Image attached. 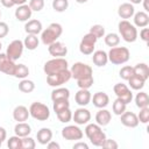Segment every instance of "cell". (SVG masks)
Here are the masks:
<instances>
[{"label": "cell", "instance_id": "cell-1", "mask_svg": "<svg viewBox=\"0 0 149 149\" xmlns=\"http://www.w3.org/2000/svg\"><path fill=\"white\" fill-rule=\"evenodd\" d=\"M85 135L87 136L90 142L95 147H101L105 140L107 139L106 134L101 129V126H99L98 123H88L85 127Z\"/></svg>", "mask_w": 149, "mask_h": 149}, {"label": "cell", "instance_id": "cell-2", "mask_svg": "<svg viewBox=\"0 0 149 149\" xmlns=\"http://www.w3.org/2000/svg\"><path fill=\"white\" fill-rule=\"evenodd\" d=\"M63 33V28L59 23H51L49 24L48 28H45L44 30L41 31V41L44 45H50L51 43L56 42L58 40V37L62 35Z\"/></svg>", "mask_w": 149, "mask_h": 149}, {"label": "cell", "instance_id": "cell-3", "mask_svg": "<svg viewBox=\"0 0 149 149\" xmlns=\"http://www.w3.org/2000/svg\"><path fill=\"white\" fill-rule=\"evenodd\" d=\"M108 61L114 65H121L129 61L130 52L126 47H113L107 54Z\"/></svg>", "mask_w": 149, "mask_h": 149}, {"label": "cell", "instance_id": "cell-4", "mask_svg": "<svg viewBox=\"0 0 149 149\" xmlns=\"http://www.w3.org/2000/svg\"><path fill=\"white\" fill-rule=\"evenodd\" d=\"M118 29H119V33H120L121 37L123 38V41H126L128 43H133L137 40V35H139L137 29L128 20H121L118 24Z\"/></svg>", "mask_w": 149, "mask_h": 149}, {"label": "cell", "instance_id": "cell-5", "mask_svg": "<svg viewBox=\"0 0 149 149\" xmlns=\"http://www.w3.org/2000/svg\"><path fill=\"white\" fill-rule=\"evenodd\" d=\"M66 69H69V64H68V61L63 57H54L52 59L45 62V64L43 66V71L45 72L47 76L57 73V72L66 70Z\"/></svg>", "mask_w": 149, "mask_h": 149}, {"label": "cell", "instance_id": "cell-6", "mask_svg": "<svg viewBox=\"0 0 149 149\" xmlns=\"http://www.w3.org/2000/svg\"><path fill=\"white\" fill-rule=\"evenodd\" d=\"M29 114L35 120L47 121L50 116V109L47 105H44L42 102H38V101H35L29 107Z\"/></svg>", "mask_w": 149, "mask_h": 149}, {"label": "cell", "instance_id": "cell-7", "mask_svg": "<svg viewBox=\"0 0 149 149\" xmlns=\"http://www.w3.org/2000/svg\"><path fill=\"white\" fill-rule=\"evenodd\" d=\"M70 72H71V77L74 78L76 80L93 76V70H92V68H91L90 65L85 64V63H81V62L74 63V64L71 66Z\"/></svg>", "mask_w": 149, "mask_h": 149}, {"label": "cell", "instance_id": "cell-8", "mask_svg": "<svg viewBox=\"0 0 149 149\" xmlns=\"http://www.w3.org/2000/svg\"><path fill=\"white\" fill-rule=\"evenodd\" d=\"M71 78H72L71 72L69 69H66V70L59 71V72L54 73V74H48L47 76V84L49 86H52V87H58V86H62L63 84H65L66 81H69Z\"/></svg>", "mask_w": 149, "mask_h": 149}, {"label": "cell", "instance_id": "cell-9", "mask_svg": "<svg viewBox=\"0 0 149 149\" xmlns=\"http://www.w3.org/2000/svg\"><path fill=\"white\" fill-rule=\"evenodd\" d=\"M97 41H98V38L93 34L87 33L86 35H84V37L81 38V41L79 43V51L83 55H92L94 51Z\"/></svg>", "mask_w": 149, "mask_h": 149}, {"label": "cell", "instance_id": "cell-10", "mask_svg": "<svg viewBox=\"0 0 149 149\" xmlns=\"http://www.w3.org/2000/svg\"><path fill=\"white\" fill-rule=\"evenodd\" d=\"M23 49H24L23 41H21V40H14V41H12V42L8 44L7 50H6V55H7L12 61L15 62L16 59H19V58L22 56Z\"/></svg>", "mask_w": 149, "mask_h": 149}, {"label": "cell", "instance_id": "cell-11", "mask_svg": "<svg viewBox=\"0 0 149 149\" xmlns=\"http://www.w3.org/2000/svg\"><path fill=\"white\" fill-rule=\"evenodd\" d=\"M113 91H114L116 98L120 99L121 101H123L126 105L129 104L133 100V93L126 84H122V83L115 84L114 87H113Z\"/></svg>", "mask_w": 149, "mask_h": 149}, {"label": "cell", "instance_id": "cell-12", "mask_svg": "<svg viewBox=\"0 0 149 149\" xmlns=\"http://www.w3.org/2000/svg\"><path fill=\"white\" fill-rule=\"evenodd\" d=\"M62 136H63V139H65L68 141H79L83 139L84 133L78 126L70 125L62 129Z\"/></svg>", "mask_w": 149, "mask_h": 149}, {"label": "cell", "instance_id": "cell-13", "mask_svg": "<svg viewBox=\"0 0 149 149\" xmlns=\"http://www.w3.org/2000/svg\"><path fill=\"white\" fill-rule=\"evenodd\" d=\"M15 65L16 64L14 63V61H12L6 54L0 52V72L8 74V76H13Z\"/></svg>", "mask_w": 149, "mask_h": 149}, {"label": "cell", "instance_id": "cell-14", "mask_svg": "<svg viewBox=\"0 0 149 149\" xmlns=\"http://www.w3.org/2000/svg\"><path fill=\"white\" fill-rule=\"evenodd\" d=\"M72 120L74 121L76 125H87L88 121L91 120V113L88 109L80 106L72 114Z\"/></svg>", "mask_w": 149, "mask_h": 149}, {"label": "cell", "instance_id": "cell-15", "mask_svg": "<svg viewBox=\"0 0 149 149\" xmlns=\"http://www.w3.org/2000/svg\"><path fill=\"white\" fill-rule=\"evenodd\" d=\"M48 51L54 57H64L68 54V47L64 43L56 41L50 45H48Z\"/></svg>", "mask_w": 149, "mask_h": 149}, {"label": "cell", "instance_id": "cell-16", "mask_svg": "<svg viewBox=\"0 0 149 149\" xmlns=\"http://www.w3.org/2000/svg\"><path fill=\"white\" fill-rule=\"evenodd\" d=\"M120 121L123 126L128 127V128H135L139 126V119H137V115L133 112H127L125 111L121 115H120Z\"/></svg>", "mask_w": 149, "mask_h": 149}, {"label": "cell", "instance_id": "cell-17", "mask_svg": "<svg viewBox=\"0 0 149 149\" xmlns=\"http://www.w3.org/2000/svg\"><path fill=\"white\" fill-rule=\"evenodd\" d=\"M15 19L17 21H21V22H27L30 17H31V14H33V10L30 9L29 5H20L17 6V8L15 9Z\"/></svg>", "mask_w": 149, "mask_h": 149}, {"label": "cell", "instance_id": "cell-18", "mask_svg": "<svg viewBox=\"0 0 149 149\" xmlns=\"http://www.w3.org/2000/svg\"><path fill=\"white\" fill-rule=\"evenodd\" d=\"M134 13H135V8H134V5H132L130 2L121 3L118 8V15L123 20H128L133 17Z\"/></svg>", "mask_w": 149, "mask_h": 149}, {"label": "cell", "instance_id": "cell-19", "mask_svg": "<svg viewBox=\"0 0 149 149\" xmlns=\"http://www.w3.org/2000/svg\"><path fill=\"white\" fill-rule=\"evenodd\" d=\"M93 105L97 108H105L109 104V97L105 92H97L93 94V98H91Z\"/></svg>", "mask_w": 149, "mask_h": 149}, {"label": "cell", "instance_id": "cell-20", "mask_svg": "<svg viewBox=\"0 0 149 149\" xmlns=\"http://www.w3.org/2000/svg\"><path fill=\"white\" fill-rule=\"evenodd\" d=\"M91 98H92L91 92H90L88 90H86V88H79V91H78V92L76 93V95H74L76 102H77L79 106H81V107L88 105L90 101H91Z\"/></svg>", "mask_w": 149, "mask_h": 149}, {"label": "cell", "instance_id": "cell-21", "mask_svg": "<svg viewBox=\"0 0 149 149\" xmlns=\"http://www.w3.org/2000/svg\"><path fill=\"white\" fill-rule=\"evenodd\" d=\"M30 116L29 114V109L26 107V106H22V105H19L14 108L13 111V119L17 122H24L28 120V118Z\"/></svg>", "mask_w": 149, "mask_h": 149}, {"label": "cell", "instance_id": "cell-22", "mask_svg": "<svg viewBox=\"0 0 149 149\" xmlns=\"http://www.w3.org/2000/svg\"><path fill=\"white\" fill-rule=\"evenodd\" d=\"M111 120H112L111 112L108 109H106V108H99V111L95 114V122L99 126L104 127V126H107L111 122Z\"/></svg>", "mask_w": 149, "mask_h": 149}, {"label": "cell", "instance_id": "cell-23", "mask_svg": "<svg viewBox=\"0 0 149 149\" xmlns=\"http://www.w3.org/2000/svg\"><path fill=\"white\" fill-rule=\"evenodd\" d=\"M133 20H134V26L139 28H144L149 24V15L147 12H143V10L134 13Z\"/></svg>", "mask_w": 149, "mask_h": 149}, {"label": "cell", "instance_id": "cell-24", "mask_svg": "<svg viewBox=\"0 0 149 149\" xmlns=\"http://www.w3.org/2000/svg\"><path fill=\"white\" fill-rule=\"evenodd\" d=\"M42 22L38 20H28L24 24V30L27 34L38 35L42 31Z\"/></svg>", "mask_w": 149, "mask_h": 149}, {"label": "cell", "instance_id": "cell-25", "mask_svg": "<svg viewBox=\"0 0 149 149\" xmlns=\"http://www.w3.org/2000/svg\"><path fill=\"white\" fill-rule=\"evenodd\" d=\"M92 61H93L94 65H97V66H99V68L105 66V65L108 63V56H107V52L104 51V50H97V51H93Z\"/></svg>", "mask_w": 149, "mask_h": 149}, {"label": "cell", "instance_id": "cell-26", "mask_svg": "<svg viewBox=\"0 0 149 149\" xmlns=\"http://www.w3.org/2000/svg\"><path fill=\"white\" fill-rule=\"evenodd\" d=\"M36 137H37V142H38L40 144L45 146L48 142L51 141V139H52V132H51L50 128L43 127V128H41V129L37 132Z\"/></svg>", "mask_w": 149, "mask_h": 149}, {"label": "cell", "instance_id": "cell-27", "mask_svg": "<svg viewBox=\"0 0 149 149\" xmlns=\"http://www.w3.org/2000/svg\"><path fill=\"white\" fill-rule=\"evenodd\" d=\"M14 133H15V135H17L20 137H24L31 133V127L26 121L24 122H17L14 127Z\"/></svg>", "mask_w": 149, "mask_h": 149}, {"label": "cell", "instance_id": "cell-28", "mask_svg": "<svg viewBox=\"0 0 149 149\" xmlns=\"http://www.w3.org/2000/svg\"><path fill=\"white\" fill-rule=\"evenodd\" d=\"M133 70H134V74L147 80L149 78V68L146 63H139L136 64L135 66H133Z\"/></svg>", "mask_w": 149, "mask_h": 149}, {"label": "cell", "instance_id": "cell-29", "mask_svg": "<svg viewBox=\"0 0 149 149\" xmlns=\"http://www.w3.org/2000/svg\"><path fill=\"white\" fill-rule=\"evenodd\" d=\"M38 44H40V40H38L37 35L27 34V37H26L24 41H23V45H24V48H27L28 50H31V51H33V50L37 49Z\"/></svg>", "mask_w": 149, "mask_h": 149}, {"label": "cell", "instance_id": "cell-30", "mask_svg": "<svg viewBox=\"0 0 149 149\" xmlns=\"http://www.w3.org/2000/svg\"><path fill=\"white\" fill-rule=\"evenodd\" d=\"M70 98V91L66 87H55L51 92V100H57V99H69Z\"/></svg>", "mask_w": 149, "mask_h": 149}, {"label": "cell", "instance_id": "cell-31", "mask_svg": "<svg viewBox=\"0 0 149 149\" xmlns=\"http://www.w3.org/2000/svg\"><path fill=\"white\" fill-rule=\"evenodd\" d=\"M135 105L139 108H143V107H149V97L147 92L140 91L136 95H135Z\"/></svg>", "mask_w": 149, "mask_h": 149}, {"label": "cell", "instance_id": "cell-32", "mask_svg": "<svg viewBox=\"0 0 149 149\" xmlns=\"http://www.w3.org/2000/svg\"><path fill=\"white\" fill-rule=\"evenodd\" d=\"M29 74V69L27 65L24 64H16L15 65V70H14V77L19 78V79H24L27 78Z\"/></svg>", "mask_w": 149, "mask_h": 149}, {"label": "cell", "instance_id": "cell-33", "mask_svg": "<svg viewBox=\"0 0 149 149\" xmlns=\"http://www.w3.org/2000/svg\"><path fill=\"white\" fill-rule=\"evenodd\" d=\"M128 83H129L130 88L136 90V91H140V90H142V88H143L146 80H144V79H142V78H140V77H137V76H135V74H133V76L128 79Z\"/></svg>", "mask_w": 149, "mask_h": 149}, {"label": "cell", "instance_id": "cell-34", "mask_svg": "<svg viewBox=\"0 0 149 149\" xmlns=\"http://www.w3.org/2000/svg\"><path fill=\"white\" fill-rule=\"evenodd\" d=\"M19 90L23 93H30L35 90V84L33 80L29 79H21V81L19 83Z\"/></svg>", "mask_w": 149, "mask_h": 149}, {"label": "cell", "instance_id": "cell-35", "mask_svg": "<svg viewBox=\"0 0 149 149\" xmlns=\"http://www.w3.org/2000/svg\"><path fill=\"white\" fill-rule=\"evenodd\" d=\"M105 38V44L107 45V47H111V48H113V47H116L119 43H120V36L116 34V33H109V34H107V35H105L104 36Z\"/></svg>", "mask_w": 149, "mask_h": 149}, {"label": "cell", "instance_id": "cell-36", "mask_svg": "<svg viewBox=\"0 0 149 149\" xmlns=\"http://www.w3.org/2000/svg\"><path fill=\"white\" fill-rule=\"evenodd\" d=\"M56 115H57L58 120H59L61 122H63V123L70 122V121L72 120V112H71L70 107H69V108H64V109L59 111L58 113H56Z\"/></svg>", "mask_w": 149, "mask_h": 149}, {"label": "cell", "instance_id": "cell-37", "mask_svg": "<svg viewBox=\"0 0 149 149\" xmlns=\"http://www.w3.org/2000/svg\"><path fill=\"white\" fill-rule=\"evenodd\" d=\"M126 107H127V105H126L123 101H121L120 99H118V98L114 100V102H113V105H112L113 113H114L115 115H119V116L126 111Z\"/></svg>", "mask_w": 149, "mask_h": 149}, {"label": "cell", "instance_id": "cell-38", "mask_svg": "<svg viewBox=\"0 0 149 149\" xmlns=\"http://www.w3.org/2000/svg\"><path fill=\"white\" fill-rule=\"evenodd\" d=\"M7 147L9 149H22V139L17 135L10 136L7 140Z\"/></svg>", "mask_w": 149, "mask_h": 149}, {"label": "cell", "instance_id": "cell-39", "mask_svg": "<svg viewBox=\"0 0 149 149\" xmlns=\"http://www.w3.org/2000/svg\"><path fill=\"white\" fill-rule=\"evenodd\" d=\"M69 107H70L69 99H57V100H54L52 108H54L55 113H58L59 111H62L64 108H69Z\"/></svg>", "mask_w": 149, "mask_h": 149}, {"label": "cell", "instance_id": "cell-40", "mask_svg": "<svg viewBox=\"0 0 149 149\" xmlns=\"http://www.w3.org/2000/svg\"><path fill=\"white\" fill-rule=\"evenodd\" d=\"M69 7V1L68 0H52V8L54 10L62 13L65 12Z\"/></svg>", "mask_w": 149, "mask_h": 149}, {"label": "cell", "instance_id": "cell-41", "mask_svg": "<svg viewBox=\"0 0 149 149\" xmlns=\"http://www.w3.org/2000/svg\"><path fill=\"white\" fill-rule=\"evenodd\" d=\"M91 34H93L98 40L104 37L105 36V27L101 26V24H93L91 28H90V31Z\"/></svg>", "mask_w": 149, "mask_h": 149}, {"label": "cell", "instance_id": "cell-42", "mask_svg": "<svg viewBox=\"0 0 149 149\" xmlns=\"http://www.w3.org/2000/svg\"><path fill=\"white\" fill-rule=\"evenodd\" d=\"M133 74H134L133 66H129V65L122 66V68H121V70L119 71V76H120L123 80H128Z\"/></svg>", "mask_w": 149, "mask_h": 149}, {"label": "cell", "instance_id": "cell-43", "mask_svg": "<svg viewBox=\"0 0 149 149\" xmlns=\"http://www.w3.org/2000/svg\"><path fill=\"white\" fill-rule=\"evenodd\" d=\"M94 83V79H93V76L91 77H87V78H83V79H78L77 80V85L79 88H86L88 90Z\"/></svg>", "mask_w": 149, "mask_h": 149}, {"label": "cell", "instance_id": "cell-44", "mask_svg": "<svg viewBox=\"0 0 149 149\" xmlns=\"http://www.w3.org/2000/svg\"><path fill=\"white\" fill-rule=\"evenodd\" d=\"M137 119H139V122H141V123H148V121H149V107L140 108V113L137 115Z\"/></svg>", "mask_w": 149, "mask_h": 149}, {"label": "cell", "instance_id": "cell-45", "mask_svg": "<svg viewBox=\"0 0 149 149\" xmlns=\"http://www.w3.org/2000/svg\"><path fill=\"white\" fill-rule=\"evenodd\" d=\"M21 139H22V149H34L36 147L35 140L33 137H30L29 135L21 137Z\"/></svg>", "mask_w": 149, "mask_h": 149}, {"label": "cell", "instance_id": "cell-46", "mask_svg": "<svg viewBox=\"0 0 149 149\" xmlns=\"http://www.w3.org/2000/svg\"><path fill=\"white\" fill-rule=\"evenodd\" d=\"M29 7L33 12H40L44 7V0H29Z\"/></svg>", "mask_w": 149, "mask_h": 149}, {"label": "cell", "instance_id": "cell-47", "mask_svg": "<svg viewBox=\"0 0 149 149\" xmlns=\"http://www.w3.org/2000/svg\"><path fill=\"white\" fill-rule=\"evenodd\" d=\"M101 147L102 148H106V149H116L119 147V144L114 140H112V139H106Z\"/></svg>", "mask_w": 149, "mask_h": 149}, {"label": "cell", "instance_id": "cell-48", "mask_svg": "<svg viewBox=\"0 0 149 149\" xmlns=\"http://www.w3.org/2000/svg\"><path fill=\"white\" fill-rule=\"evenodd\" d=\"M8 31H9L8 24L6 22H1L0 21V40L3 38V37H6L7 34H8Z\"/></svg>", "mask_w": 149, "mask_h": 149}, {"label": "cell", "instance_id": "cell-49", "mask_svg": "<svg viewBox=\"0 0 149 149\" xmlns=\"http://www.w3.org/2000/svg\"><path fill=\"white\" fill-rule=\"evenodd\" d=\"M140 38L143 41V42H148L149 41V29L148 28H142L141 31H140Z\"/></svg>", "mask_w": 149, "mask_h": 149}, {"label": "cell", "instance_id": "cell-50", "mask_svg": "<svg viewBox=\"0 0 149 149\" xmlns=\"http://www.w3.org/2000/svg\"><path fill=\"white\" fill-rule=\"evenodd\" d=\"M73 149H88V146L85 142H77L73 144Z\"/></svg>", "mask_w": 149, "mask_h": 149}, {"label": "cell", "instance_id": "cell-51", "mask_svg": "<svg viewBox=\"0 0 149 149\" xmlns=\"http://www.w3.org/2000/svg\"><path fill=\"white\" fill-rule=\"evenodd\" d=\"M0 2H1V5H2L3 7H6V8H10V7H13V6L15 5L13 0H0Z\"/></svg>", "mask_w": 149, "mask_h": 149}, {"label": "cell", "instance_id": "cell-52", "mask_svg": "<svg viewBox=\"0 0 149 149\" xmlns=\"http://www.w3.org/2000/svg\"><path fill=\"white\" fill-rule=\"evenodd\" d=\"M45 146H47V148H48V149H59V148H61V146H59L57 142H54V141L48 142Z\"/></svg>", "mask_w": 149, "mask_h": 149}, {"label": "cell", "instance_id": "cell-53", "mask_svg": "<svg viewBox=\"0 0 149 149\" xmlns=\"http://www.w3.org/2000/svg\"><path fill=\"white\" fill-rule=\"evenodd\" d=\"M6 137H7V132H6V129H5L3 127H0V141L3 142V141L6 140Z\"/></svg>", "mask_w": 149, "mask_h": 149}, {"label": "cell", "instance_id": "cell-54", "mask_svg": "<svg viewBox=\"0 0 149 149\" xmlns=\"http://www.w3.org/2000/svg\"><path fill=\"white\" fill-rule=\"evenodd\" d=\"M148 1L149 0H142L141 2H143V8L146 12H149V7H148Z\"/></svg>", "mask_w": 149, "mask_h": 149}, {"label": "cell", "instance_id": "cell-55", "mask_svg": "<svg viewBox=\"0 0 149 149\" xmlns=\"http://www.w3.org/2000/svg\"><path fill=\"white\" fill-rule=\"evenodd\" d=\"M13 1H14V3L17 5V6H20V5H24V3L27 2V0H13Z\"/></svg>", "mask_w": 149, "mask_h": 149}, {"label": "cell", "instance_id": "cell-56", "mask_svg": "<svg viewBox=\"0 0 149 149\" xmlns=\"http://www.w3.org/2000/svg\"><path fill=\"white\" fill-rule=\"evenodd\" d=\"M141 1H142V0H129V2H130L132 5H137V3H141Z\"/></svg>", "mask_w": 149, "mask_h": 149}, {"label": "cell", "instance_id": "cell-57", "mask_svg": "<svg viewBox=\"0 0 149 149\" xmlns=\"http://www.w3.org/2000/svg\"><path fill=\"white\" fill-rule=\"evenodd\" d=\"M88 0H76V2H78V3H85V2H87Z\"/></svg>", "mask_w": 149, "mask_h": 149}, {"label": "cell", "instance_id": "cell-58", "mask_svg": "<svg viewBox=\"0 0 149 149\" xmlns=\"http://www.w3.org/2000/svg\"><path fill=\"white\" fill-rule=\"evenodd\" d=\"M1 48H2V44H1V42H0V51H1Z\"/></svg>", "mask_w": 149, "mask_h": 149}, {"label": "cell", "instance_id": "cell-59", "mask_svg": "<svg viewBox=\"0 0 149 149\" xmlns=\"http://www.w3.org/2000/svg\"><path fill=\"white\" fill-rule=\"evenodd\" d=\"M1 144H2V142H1V141H0V147H1Z\"/></svg>", "mask_w": 149, "mask_h": 149}, {"label": "cell", "instance_id": "cell-60", "mask_svg": "<svg viewBox=\"0 0 149 149\" xmlns=\"http://www.w3.org/2000/svg\"><path fill=\"white\" fill-rule=\"evenodd\" d=\"M0 17H1V12H0Z\"/></svg>", "mask_w": 149, "mask_h": 149}]
</instances>
